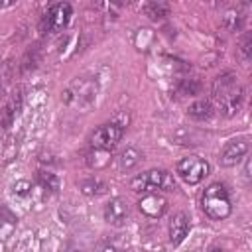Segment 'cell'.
Masks as SVG:
<instances>
[{"instance_id":"cell-1","label":"cell","mask_w":252,"mask_h":252,"mask_svg":"<svg viewBox=\"0 0 252 252\" xmlns=\"http://www.w3.org/2000/svg\"><path fill=\"white\" fill-rule=\"evenodd\" d=\"M211 94H213V100L217 104V110L222 116L232 118L240 112V108L244 104L246 91L238 83V77L234 73H222L213 81Z\"/></svg>"},{"instance_id":"cell-2","label":"cell","mask_w":252,"mask_h":252,"mask_svg":"<svg viewBox=\"0 0 252 252\" xmlns=\"http://www.w3.org/2000/svg\"><path fill=\"white\" fill-rule=\"evenodd\" d=\"M98 96V81L96 77H77L73 79L61 93V102L79 112H87Z\"/></svg>"},{"instance_id":"cell-3","label":"cell","mask_w":252,"mask_h":252,"mask_svg":"<svg viewBox=\"0 0 252 252\" xmlns=\"http://www.w3.org/2000/svg\"><path fill=\"white\" fill-rule=\"evenodd\" d=\"M201 207L205 215L213 220H222L232 213V201H230V191L224 183L217 181L211 183L203 195H201Z\"/></svg>"},{"instance_id":"cell-4","label":"cell","mask_w":252,"mask_h":252,"mask_svg":"<svg viewBox=\"0 0 252 252\" xmlns=\"http://www.w3.org/2000/svg\"><path fill=\"white\" fill-rule=\"evenodd\" d=\"M130 187L136 193L148 195V193H158V191H173L175 189V181L163 169H148V171L136 175L130 181Z\"/></svg>"},{"instance_id":"cell-5","label":"cell","mask_w":252,"mask_h":252,"mask_svg":"<svg viewBox=\"0 0 252 252\" xmlns=\"http://www.w3.org/2000/svg\"><path fill=\"white\" fill-rule=\"evenodd\" d=\"M175 173L189 185H197L201 183L209 173H211V163L199 156H187L181 158L175 163Z\"/></svg>"},{"instance_id":"cell-6","label":"cell","mask_w":252,"mask_h":252,"mask_svg":"<svg viewBox=\"0 0 252 252\" xmlns=\"http://www.w3.org/2000/svg\"><path fill=\"white\" fill-rule=\"evenodd\" d=\"M71 16H73V6L69 2L51 4L45 10V14L41 16L39 28L43 33H57L63 28H67V24L71 22Z\"/></svg>"},{"instance_id":"cell-7","label":"cell","mask_w":252,"mask_h":252,"mask_svg":"<svg viewBox=\"0 0 252 252\" xmlns=\"http://www.w3.org/2000/svg\"><path fill=\"white\" fill-rule=\"evenodd\" d=\"M122 134H124L122 126H118L116 122H106L91 134V146H93V150L112 152L118 146V142L122 140Z\"/></svg>"},{"instance_id":"cell-8","label":"cell","mask_w":252,"mask_h":252,"mask_svg":"<svg viewBox=\"0 0 252 252\" xmlns=\"http://www.w3.org/2000/svg\"><path fill=\"white\" fill-rule=\"evenodd\" d=\"M248 150H250V142H248L246 136L232 138V140H228V142L222 146L220 156H219V163H220L222 167H232V165L240 163V161L246 158Z\"/></svg>"},{"instance_id":"cell-9","label":"cell","mask_w":252,"mask_h":252,"mask_svg":"<svg viewBox=\"0 0 252 252\" xmlns=\"http://www.w3.org/2000/svg\"><path fill=\"white\" fill-rule=\"evenodd\" d=\"M130 219V205L122 197H114L104 205V220L112 226H124Z\"/></svg>"},{"instance_id":"cell-10","label":"cell","mask_w":252,"mask_h":252,"mask_svg":"<svg viewBox=\"0 0 252 252\" xmlns=\"http://www.w3.org/2000/svg\"><path fill=\"white\" fill-rule=\"evenodd\" d=\"M138 209L150 219H159L167 209V201L158 193H148L138 201Z\"/></svg>"},{"instance_id":"cell-11","label":"cell","mask_w":252,"mask_h":252,"mask_svg":"<svg viewBox=\"0 0 252 252\" xmlns=\"http://www.w3.org/2000/svg\"><path fill=\"white\" fill-rule=\"evenodd\" d=\"M189 232V217L185 213H177L169 222V242L173 246L181 244Z\"/></svg>"},{"instance_id":"cell-12","label":"cell","mask_w":252,"mask_h":252,"mask_svg":"<svg viewBox=\"0 0 252 252\" xmlns=\"http://www.w3.org/2000/svg\"><path fill=\"white\" fill-rule=\"evenodd\" d=\"M213 114H215V106H213V102L207 100V98H199V100H195L193 104H189V108H187V116H189L191 120H195V122L211 120Z\"/></svg>"},{"instance_id":"cell-13","label":"cell","mask_w":252,"mask_h":252,"mask_svg":"<svg viewBox=\"0 0 252 252\" xmlns=\"http://www.w3.org/2000/svg\"><path fill=\"white\" fill-rule=\"evenodd\" d=\"M18 226V217L8 209V207H0V238L2 240H6L12 232H14V228Z\"/></svg>"},{"instance_id":"cell-14","label":"cell","mask_w":252,"mask_h":252,"mask_svg":"<svg viewBox=\"0 0 252 252\" xmlns=\"http://www.w3.org/2000/svg\"><path fill=\"white\" fill-rule=\"evenodd\" d=\"M142 159V154L136 150V148H126L120 156H118V167L122 171H130L132 167H136Z\"/></svg>"},{"instance_id":"cell-15","label":"cell","mask_w":252,"mask_h":252,"mask_svg":"<svg viewBox=\"0 0 252 252\" xmlns=\"http://www.w3.org/2000/svg\"><path fill=\"white\" fill-rule=\"evenodd\" d=\"M81 193L83 195H89V197H94V195H102L106 193V183L96 179V177H91V179H85L81 181Z\"/></svg>"},{"instance_id":"cell-16","label":"cell","mask_w":252,"mask_h":252,"mask_svg":"<svg viewBox=\"0 0 252 252\" xmlns=\"http://www.w3.org/2000/svg\"><path fill=\"white\" fill-rule=\"evenodd\" d=\"M144 14L150 18V20H161V18H165L167 14H169V6L167 4H163V2H148V4H144Z\"/></svg>"},{"instance_id":"cell-17","label":"cell","mask_w":252,"mask_h":252,"mask_svg":"<svg viewBox=\"0 0 252 252\" xmlns=\"http://www.w3.org/2000/svg\"><path fill=\"white\" fill-rule=\"evenodd\" d=\"M35 179H37V183H39L45 191H51V193H57V191H59V179H57L55 173L41 169V171H37Z\"/></svg>"},{"instance_id":"cell-18","label":"cell","mask_w":252,"mask_h":252,"mask_svg":"<svg viewBox=\"0 0 252 252\" xmlns=\"http://www.w3.org/2000/svg\"><path fill=\"white\" fill-rule=\"evenodd\" d=\"M244 16H240L238 12H228L226 16H222V28H226L228 32H238L242 28Z\"/></svg>"},{"instance_id":"cell-19","label":"cell","mask_w":252,"mask_h":252,"mask_svg":"<svg viewBox=\"0 0 252 252\" xmlns=\"http://www.w3.org/2000/svg\"><path fill=\"white\" fill-rule=\"evenodd\" d=\"M177 91L181 94H197L201 91V83L197 79H181L177 85Z\"/></svg>"},{"instance_id":"cell-20","label":"cell","mask_w":252,"mask_h":252,"mask_svg":"<svg viewBox=\"0 0 252 252\" xmlns=\"http://www.w3.org/2000/svg\"><path fill=\"white\" fill-rule=\"evenodd\" d=\"M250 55H252V35L246 33L238 45V57L242 63H248L250 61Z\"/></svg>"},{"instance_id":"cell-21","label":"cell","mask_w":252,"mask_h":252,"mask_svg":"<svg viewBox=\"0 0 252 252\" xmlns=\"http://www.w3.org/2000/svg\"><path fill=\"white\" fill-rule=\"evenodd\" d=\"M12 193H14L16 197H20V199H26V197H30V195H32V183H30V181H26V179L16 181V183L12 185Z\"/></svg>"},{"instance_id":"cell-22","label":"cell","mask_w":252,"mask_h":252,"mask_svg":"<svg viewBox=\"0 0 252 252\" xmlns=\"http://www.w3.org/2000/svg\"><path fill=\"white\" fill-rule=\"evenodd\" d=\"M244 177L250 179V159H246V163H244Z\"/></svg>"},{"instance_id":"cell-23","label":"cell","mask_w":252,"mask_h":252,"mask_svg":"<svg viewBox=\"0 0 252 252\" xmlns=\"http://www.w3.org/2000/svg\"><path fill=\"white\" fill-rule=\"evenodd\" d=\"M211 252H224V250H220V248H213Z\"/></svg>"},{"instance_id":"cell-24","label":"cell","mask_w":252,"mask_h":252,"mask_svg":"<svg viewBox=\"0 0 252 252\" xmlns=\"http://www.w3.org/2000/svg\"><path fill=\"white\" fill-rule=\"evenodd\" d=\"M136 252H140V250H136Z\"/></svg>"}]
</instances>
